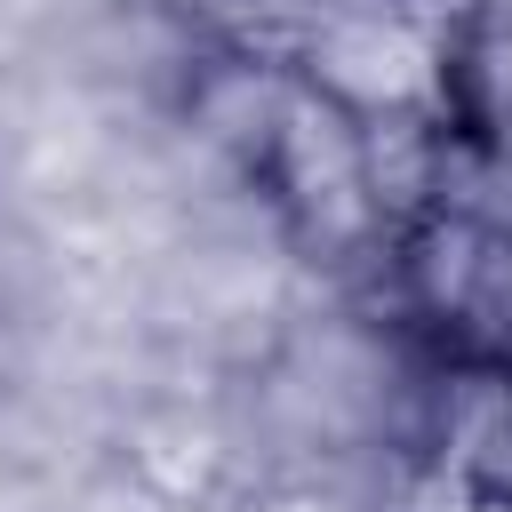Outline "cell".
Listing matches in <instances>:
<instances>
[{"label":"cell","instance_id":"277c9868","mask_svg":"<svg viewBox=\"0 0 512 512\" xmlns=\"http://www.w3.org/2000/svg\"><path fill=\"white\" fill-rule=\"evenodd\" d=\"M400 512H512V496H496V488H480V480H464L456 464H440V456H432V464L408 480Z\"/></svg>","mask_w":512,"mask_h":512},{"label":"cell","instance_id":"3957f363","mask_svg":"<svg viewBox=\"0 0 512 512\" xmlns=\"http://www.w3.org/2000/svg\"><path fill=\"white\" fill-rule=\"evenodd\" d=\"M440 464L512 496V368H456L440 384Z\"/></svg>","mask_w":512,"mask_h":512},{"label":"cell","instance_id":"6da1fadb","mask_svg":"<svg viewBox=\"0 0 512 512\" xmlns=\"http://www.w3.org/2000/svg\"><path fill=\"white\" fill-rule=\"evenodd\" d=\"M296 80L320 88L360 128H376V120H432L440 96H448V48L400 0L320 8L296 32Z\"/></svg>","mask_w":512,"mask_h":512},{"label":"cell","instance_id":"7a4b0ae2","mask_svg":"<svg viewBox=\"0 0 512 512\" xmlns=\"http://www.w3.org/2000/svg\"><path fill=\"white\" fill-rule=\"evenodd\" d=\"M264 168L280 208L312 248H352L376 232V184H368V136L352 112H336L320 88L280 80L272 88V128H264Z\"/></svg>","mask_w":512,"mask_h":512}]
</instances>
